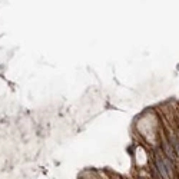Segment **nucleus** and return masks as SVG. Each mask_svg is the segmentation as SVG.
<instances>
[{"label":"nucleus","instance_id":"2","mask_svg":"<svg viewBox=\"0 0 179 179\" xmlns=\"http://www.w3.org/2000/svg\"><path fill=\"white\" fill-rule=\"evenodd\" d=\"M160 145H162V149H163V154L166 158H169L171 160H175L178 156L175 154V149H173L172 143L169 142V139H166L165 136H162V139H160Z\"/></svg>","mask_w":179,"mask_h":179},{"label":"nucleus","instance_id":"1","mask_svg":"<svg viewBox=\"0 0 179 179\" xmlns=\"http://www.w3.org/2000/svg\"><path fill=\"white\" fill-rule=\"evenodd\" d=\"M152 169H154L162 179H169V173H168L166 168H165V163H163V160H162V155L160 154L154 155V168H152Z\"/></svg>","mask_w":179,"mask_h":179},{"label":"nucleus","instance_id":"3","mask_svg":"<svg viewBox=\"0 0 179 179\" xmlns=\"http://www.w3.org/2000/svg\"><path fill=\"white\" fill-rule=\"evenodd\" d=\"M169 142L172 143V146H173V149H175V154H176V156L179 158V139L176 138V136H171V139H169Z\"/></svg>","mask_w":179,"mask_h":179}]
</instances>
